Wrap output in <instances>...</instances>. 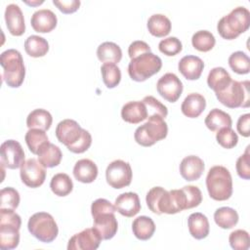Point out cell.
<instances>
[{
    "label": "cell",
    "mask_w": 250,
    "mask_h": 250,
    "mask_svg": "<svg viewBox=\"0 0 250 250\" xmlns=\"http://www.w3.org/2000/svg\"><path fill=\"white\" fill-rule=\"evenodd\" d=\"M250 26V12L245 7H236L224 16L217 24L221 37L232 40L245 32Z\"/></svg>",
    "instance_id": "obj_1"
},
{
    "label": "cell",
    "mask_w": 250,
    "mask_h": 250,
    "mask_svg": "<svg viewBox=\"0 0 250 250\" xmlns=\"http://www.w3.org/2000/svg\"><path fill=\"white\" fill-rule=\"evenodd\" d=\"M209 196L217 201H225L232 194V179L229 171L220 165L213 166L206 177Z\"/></svg>",
    "instance_id": "obj_2"
},
{
    "label": "cell",
    "mask_w": 250,
    "mask_h": 250,
    "mask_svg": "<svg viewBox=\"0 0 250 250\" xmlns=\"http://www.w3.org/2000/svg\"><path fill=\"white\" fill-rule=\"evenodd\" d=\"M3 67V80L11 88H19L25 76V67L21 54L16 49H8L0 56Z\"/></svg>",
    "instance_id": "obj_3"
},
{
    "label": "cell",
    "mask_w": 250,
    "mask_h": 250,
    "mask_svg": "<svg viewBox=\"0 0 250 250\" xmlns=\"http://www.w3.org/2000/svg\"><path fill=\"white\" fill-rule=\"evenodd\" d=\"M161 67V59L151 52H146L131 59L128 64V74L132 80L143 82L156 74Z\"/></svg>",
    "instance_id": "obj_4"
},
{
    "label": "cell",
    "mask_w": 250,
    "mask_h": 250,
    "mask_svg": "<svg viewBox=\"0 0 250 250\" xmlns=\"http://www.w3.org/2000/svg\"><path fill=\"white\" fill-rule=\"evenodd\" d=\"M167 134L168 126L164 119L158 116H149L145 124L136 129L134 139L142 146H150L165 139Z\"/></svg>",
    "instance_id": "obj_5"
},
{
    "label": "cell",
    "mask_w": 250,
    "mask_h": 250,
    "mask_svg": "<svg viewBox=\"0 0 250 250\" xmlns=\"http://www.w3.org/2000/svg\"><path fill=\"white\" fill-rule=\"evenodd\" d=\"M248 80L239 82L231 80L230 83L221 92L215 93L219 102L229 108L248 107L250 104Z\"/></svg>",
    "instance_id": "obj_6"
},
{
    "label": "cell",
    "mask_w": 250,
    "mask_h": 250,
    "mask_svg": "<svg viewBox=\"0 0 250 250\" xmlns=\"http://www.w3.org/2000/svg\"><path fill=\"white\" fill-rule=\"evenodd\" d=\"M27 229L36 239L44 243L54 241L59 233V228L55 219L47 212L33 214L28 220Z\"/></svg>",
    "instance_id": "obj_7"
},
{
    "label": "cell",
    "mask_w": 250,
    "mask_h": 250,
    "mask_svg": "<svg viewBox=\"0 0 250 250\" xmlns=\"http://www.w3.org/2000/svg\"><path fill=\"white\" fill-rule=\"evenodd\" d=\"M133 172L130 164L124 160L117 159L108 164L105 170L107 184L113 188H123L131 184Z\"/></svg>",
    "instance_id": "obj_8"
},
{
    "label": "cell",
    "mask_w": 250,
    "mask_h": 250,
    "mask_svg": "<svg viewBox=\"0 0 250 250\" xmlns=\"http://www.w3.org/2000/svg\"><path fill=\"white\" fill-rule=\"evenodd\" d=\"M21 182L28 188H35L42 186L46 179V169L35 158H29L21 166Z\"/></svg>",
    "instance_id": "obj_9"
},
{
    "label": "cell",
    "mask_w": 250,
    "mask_h": 250,
    "mask_svg": "<svg viewBox=\"0 0 250 250\" xmlns=\"http://www.w3.org/2000/svg\"><path fill=\"white\" fill-rule=\"evenodd\" d=\"M156 89L158 94L164 100L169 103H175L181 97L184 86L176 74L168 72L158 79L156 83Z\"/></svg>",
    "instance_id": "obj_10"
},
{
    "label": "cell",
    "mask_w": 250,
    "mask_h": 250,
    "mask_svg": "<svg viewBox=\"0 0 250 250\" xmlns=\"http://www.w3.org/2000/svg\"><path fill=\"white\" fill-rule=\"evenodd\" d=\"M2 167L18 169L24 162V151L21 145L15 140H7L2 143L1 147Z\"/></svg>",
    "instance_id": "obj_11"
},
{
    "label": "cell",
    "mask_w": 250,
    "mask_h": 250,
    "mask_svg": "<svg viewBox=\"0 0 250 250\" xmlns=\"http://www.w3.org/2000/svg\"><path fill=\"white\" fill-rule=\"evenodd\" d=\"M99 232L94 229H85L75 233L68 240V250H96L102 241Z\"/></svg>",
    "instance_id": "obj_12"
},
{
    "label": "cell",
    "mask_w": 250,
    "mask_h": 250,
    "mask_svg": "<svg viewBox=\"0 0 250 250\" xmlns=\"http://www.w3.org/2000/svg\"><path fill=\"white\" fill-rule=\"evenodd\" d=\"M83 128L73 119H63L56 127V137L66 147L74 145L82 136Z\"/></svg>",
    "instance_id": "obj_13"
},
{
    "label": "cell",
    "mask_w": 250,
    "mask_h": 250,
    "mask_svg": "<svg viewBox=\"0 0 250 250\" xmlns=\"http://www.w3.org/2000/svg\"><path fill=\"white\" fill-rule=\"evenodd\" d=\"M93 228L99 232L103 240L111 239L117 232L118 223L112 212H101L93 215Z\"/></svg>",
    "instance_id": "obj_14"
},
{
    "label": "cell",
    "mask_w": 250,
    "mask_h": 250,
    "mask_svg": "<svg viewBox=\"0 0 250 250\" xmlns=\"http://www.w3.org/2000/svg\"><path fill=\"white\" fill-rule=\"evenodd\" d=\"M5 21L9 32L14 36H21L25 31L23 14L17 4H9L5 10Z\"/></svg>",
    "instance_id": "obj_15"
},
{
    "label": "cell",
    "mask_w": 250,
    "mask_h": 250,
    "mask_svg": "<svg viewBox=\"0 0 250 250\" xmlns=\"http://www.w3.org/2000/svg\"><path fill=\"white\" fill-rule=\"evenodd\" d=\"M57 16L49 9H40L31 16L30 23L32 28L39 33H47L57 26Z\"/></svg>",
    "instance_id": "obj_16"
},
{
    "label": "cell",
    "mask_w": 250,
    "mask_h": 250,
    "mask_svg": "<svg viewBox=\"0 0 250 250\" xmlns=\"http://www.w3.org/2000/svg\"><path fill=\"white\" fill-rule=\"evenodd\" d=\"M114 206L122 216L131 218L136 216L141 210V202L136 192H124L117 196Z\"/></svg>",
    "instance_id": "obj_17"
},
{
    "label": "cell",
    "mask_w": 250,
    "mask_h": 250,
    "mask_svg": "<svg viewBox=\"0 0 250 250\" xmlns=\"http://www.w3.org/2000/svg\"><path fill=\"white\" fill-rule=\"evenodd\" d=\"M178 68L186 79L197 80L203 71L204 62L199 57L188 55L180 60Z\"/></svg>",
    "instance_id": "obj_18"
},
{
    "label": "cell",
    "mask_w": 250,
    "mask_h": 250,
    "mask_svg": "<svg viewBox=\"0 0 250 250\" xmlns=\"http://www.w3.org/2000/svg\"><path fill=\"white\" fill-rule=\"evenodd\" d=\"M204 168V162L200 157L188 155L181 161L180 174L186 181H196L201 177Z\"/></svg>",
    "instance_id": "obj_19"
},
{
    "label": "cell",
    "mask_w": 250,
    "mask_h": 250,
    "mask_svg": "<svg viewBox=\"0 0 250 250\" xmlns=\"http://www.w3.org/2000/svg\"><path fill=\"white\" fill-rule=\"evenodd\" d=\"M121 117L127 123L138 124L147 118L146 107L141 101L128 102L121 108Z\"/></svg>",
    "instance_id": "obj_20"
},
{
    "label": "cell",
    "mask_w": 250,
    "mask_h": 250,
    "mask_svg": "<svg viewBox=\"0 0 250 250\" xmlns=\"http://www.w3.org/2000/svg\"><path fill=\"white\" fill-rule=\"evenodd\" d=\"M73 176L78 182L84 184L93 183L98 176V167L91 159H80L73 167Z\"/></svg>",
    "instance_id": "obj_21"
},
{
    "label": "cell",
    "mask_w": 250,
    "mask_h": 250,
    "mask_svg": "<svg viewBox=\"0 0 250 250\" xmlns=\"http://www.w3.org/2000/svg\"><path fill=\"white\" fill-rule=\"evenodd\" d=\"M206 107L205 98L198 93L188 94L181 105V110L184 115L189 118L198 117Z\"/></svg>",
    "instance_id": "obj_22"
},
{
    "label": "cell",
    "mask_w": 250,
    "mask_h": 250,
    "mask_svg": "<svg viewBox=\"0 0 250 250\" xmlns=\"http://www.w3.org/2000/svg\"><path fill=\"white\" fill-rule=\"evenodd\" d=\"M188 227L190 235L195 239H203L209 234V221L207 217L200 212H195L188 216Z\"/></svg>",
    "instance_id": "obj_23"
},
{
    "label": "cell",
    "mask_w": 250,
    "mask_h": 250,
    "mask_svg": "<svg viewBox=\"0 0 250 250\" xmlns=\"http://www.w3.org/2000/svg\"><path fill=\"white\" fill-rule=\"evenodd\" d=\"M37 155L39 162L45 168H53L58 166L62 157L61 148L50 142H47L41 146Z\"/></svg>",
    "instance_id": "obj_24"
},
{
    "label": "cell",
    "mask_w": 250,
    "mask_h": 250,
    "mask_svg": "<svg viewBox=\"0 0 250 250\" xmlns=\"http://www.w3.org/2000/svg\"><path fill=\"white\" fill-rule=\"evenodd\" d=\"M20 229L14 225L0 224V248L2 250L18 247L20 243Z\"/></svg>",
    "instance_id": "obj_25"
},
{
    "label": "cell",
    "mask_w": 250,
    "mask_h": 250,
    "mask_svg": "<svg viewBox=\"0 0 250 250\" xmlns=\"http://www.w3.org/2000/svg\"><path fill=\"white\" fill-rule=\"evenodd\" d=\"M97 57L104 63H118L122 59L121 48L114 42H104L97 49Z\"/></svg>",
    "instance_id": "obj_26"
},
{
    "label": "cell",
    "mask_w": 250,
    "mask_h": 250,
    "mask_svg": "<svg viewBox=\"0 0 250 250\" xmlns=\"http://www.w3.org/2000/svg\"><path fill=\"white\" fill-rule=\"evenodd\" d=\"M204 123L210 131L216 132L225 127H231L232 120L229 113L219 108H213L207 114Z\"/></svg>",
    "instance_id": "obj_27"
},
{
    "label": "cell",
    "mask_w": 250,
    "mask_h": 250,
    "mask_svg": "<svg viewBox=\"0 0 250 250\" xmlns=\"http://www.w3.org/2000/svg\"><path fill=\"white\" fill-rule=\"evenodd\" d=\"M149 33L155 37H164L171 31L170 20L162 14H154L149 17L146 23Z\"/></svg>",
    "instance_id": "obj_28"
},
{
    "label": "cell",
    "mask_w": 250,
    "mask_h": 250,
    "mask_svg": "<svg viewBox=\"0 0 250 250\" xmlns=\"http://www.w3.org/2000/svg\"><path fill=\"white\" fill-rule=\"evenodd\" d=\"M53 122L51 113L43 108L32 110L26 117V126L29 129H40L47 131L50 129Z\"/></svg>",
    "instance_id": "obj_29"
},
{
    "label": "cell",
    "mask_w": 250,
    "mask_h": 250,
    "mask_svg": "<svg viewBox=\"0 0 250 250\" xmlns=\"http://www.w3.org/2000/svg\"><path fill=\"white\" fill-rule=\"evenodd\" d=\"M132 230L138 239L148 240L155 231V224L151 218L140 216L133 221Z\"/></svg>",
    "instance_id": "obj_30"
},
{
    "label": "cell",
    "mask_w": 250,
    "mask_h": 250,
    "mask_svg": "<svg viewBox=\"0 0 250 250\" xmlns=\"http://www.w3.org/2000/svg\"><path fill=\"white\" fill-rule=\"evenodd\" d=\"M231 80L229 73L221 66L212 68L207 76V84L215 93L223 91Z\"/></svg>",
    "instance_id": "obj_31"
},
{
    "label": "cell",
    "mask_w": 250,
    "mask_h": 250,
    "mask_svg": "<svg viewBox=\"0 0 250 250\" xmlns=\"http://www.w3.org/2000/svg\"><path fill=\"white\" fill-rule=\"evenodd\" d=\"M24 50L32 58L44 57L49 51V43L41 36L30 35L24 41Z\"/></svg>",
    "instance_id": "obj_32"
},
{
    "label": "cell",
    "mask_w": 250,
    "mask_h": 250,
    "mask_svg": "<svg viewBox=\"0 0 250 250\" xmlns=\"http://www.w3.org/2000/svg\"><path fill=\"white\" fill-rule=\"evenodd\" d=\"M214 221L221 229H232L238 223V214L230 207H221L215 211Z\"/></svg>",
    "instance_id": "obj_33"
},
{
    "label": "cell",
    "mask_w": 250,
    "mask_h": 250,
    "mask_svg": "<svg viewBox=\"0 0 250 250\" xmlns=\"http://www.w3.org/2000/svg\"><path fill=\"white\" fill-rule=\"evenodd\" d=\"M51 190L58 196H66L73 189V183L65 173H58L53 176L50 182Z\"/></svg>",
    "instance_id": "obj_34"
},
{
    "label": "cell",
    "mask_w": 250,
    "mask_h": 250,
    "mask_svg": "<svg viewBox=\"0 0 250 250\" xmlns=\"http://www.w3.org/2000/svg\"><path fill=\"white\" fill-rule=\"evenodd\" d=\"M216 39L208 30H198L191 37V44L194 49L200 52H208L215 46Z\"/></svg>",
    "instance_id": "obj_35"
},
{
    "label": "cell",
    "mask_w": 250,
    "mask_h": 250,
    "mask_svg": "<svg viewBox=\"0 0 250 250\" xmlns=\"http://www.w3.org/2000/svg\"><path fill=\"white\" fill-rule=\"evenodd\" d=\"M24 140L29 150L33 154H37L41 146L49 142L45 131L40 129H29L25 134Z\"/></svg>",
    "instance_id": "obj_36"
},
{
    "label": "cell",
    "mask_w": 250,
    "mask_h": 250,
    "mask_svg": "<svg viewBox=\"0 0 250 250\" xmlns=\"http://www.w3.org/2000/svg\"><path fill=\"white\" fill-rule=\"evenodd\" d=\"M101 72L103 82L107 88H114L120 83L121 71L115 63H104L101 66Z\"/></svg>",
    "instance_id": "obj_37"
},
{
    "label": "cell",
    "mask_w": 250,
    "mask_h": 250,
    "mask_svg": "<svg viewBox=\"0 0 250 250\" xmlns=\"http://www.w3.org/2000/svg\"><path fill=\"white\" fill-rule=\"evenodd\" d=\"M229 67L237 74H247L250 71V59L242 51H236L229 57Z\"/></svg>",
    "instance_id": "obj_38"
},
{
    "label": "cell",
    "mask_w": 250,
    "mask_h": 250,
    "mask_svg": "<svg viewBox=\"0 0 250 250\" xmlns=\"http://www.w3.org/2000/svg\"><path fill=\"white\" fill-rule=\"evenodd\" d=\"M0 208H6V209H17L20 204V193L19 191L11 187H7L1 189L0 191Z\"/></svg>",
    "instance_id": "obj_39"
},
{
    "label": "cell",
    "mask_w": 250,
    "mask_h": 250,
    "mask_svg": "<svg viewBox=\"0 0 250 250\" xmlns=\"http://www.w3.org/2000/svg\"><path fill=\"white\" fill-rule=\"evenodd\" d=\"M147 111V117L149 116H158L161 118H165L168 115V109L166 105H164L161 102L155 99L152 96H146L142 101Z\"/></svg>",
    "instance_id": "obj_40"
},
{
    "label": "cell",
    "mask_w": 250,
    "mask_h": 250,
    "mask_svg": "<svg viewBox=\"0 0 250 250\" xmlns=\"http://www.w3.org/2000/svg\"><path fill=\"white\" fill-rule=\"evenodd\" d=\"M216 140L221 146L229 149L237 145L238 136L231 127H225L218 131L216 134Z\"/></svg>",
    "instance_id": "obj_41"
},
{
    "label": "cell",
    "mask_w": 250,
    "mask_h": 250,
    "mask_svg": "<svg viewBox=\"0 0 250 250\" xmlns=\"http://www.w3.org/2000/svg\"><path fill=\"white\" fill-rule=\"evenodd\" d=\"M229 245L234 250H247L250 246L249 233L244 229H236L229 236Z\"/></svg>",
    "instance_id": "obj_42"
},
{
    "label": "cell",
    "mask_w": 250,
    "mask_h": 250,
    "mask_svg": "<svg viewBox=\"0 0 250 250\" xmlns=\"http://www.w3.org/2000/svg\"><path fill=\"white\" fill-rule=\"evenodd\" d=\"M158 49L162 54L172 57L176 56L182 51L183 45L177 37H167L159 42Z\"/></svg>",
    "instance_id": "obj_43"
},
{
    "label": "cell",
    "mask_w": 250,
    "mask_h": 250,
    "mask_svg": "<svg viewBox=\"0 0 250 250\" xmlns=\"http://www.w3.org/2000/svg\"><path fill=\"white\" fill-rule=\"evenodd\" d=\"M249 148L250 146H247L245 152L240 155L235 164L236 172L237 175L244 180H249L250 179V153H249Z\"/></svg>",
    "instance_id": "obj_44"
},
{
    "label": "cell",
    "mask_w": 250,
    "mask_h": 250,
    "mask_svg": "<svg viewBox=\"0 0 250 250\" xmlns=\"http://www.w3.org/2000/svg\"><path fill=\"white\" fill-rule=\"evenodd\" d=\"M185 191L188 203V209L197 207L202 201V192L195 186H185L182 188Z\"/></svg>",
    "instance_id": "obj_45"
},
{
    "label": "cell",
    "mask_w": 250,
    "mask_h": 250,
    "mask_svg": "<svg viewBox=\"0 0 250 250\" xmlns=\"http://www.w3.org/2000/svg\"><path fill=\"white\" fill-rule=\"evenodd\" d=\"M92 145V136L87 130H83L81 138L72 146H68L67 149L73 153H83L85 152Z\"/></svg>",
    "instance_id": "obj_46"
},
{
    "label": "cell",
    "mask_w": 250,
    "mask_h": 250,
    "mask_svg": "<svg viewBox=\"0 0 250 250\" xmlns=\"http://www.w3.org/2000/svg\"><path fill=\"white\" fill-rule=\"evenodd\" d=\"M53 4L63 14H72L76 12L80 6L79 0H53Z\"/></svg>",
    "instance_id": "obj_47"
},
{
    "label": "cell",
    "mask_w": 250,
    "mask_h": 250,
    "mask_svg": "<svg viewBox=\"0 0 250 250\" xmlns=\"http://www.w3.org/2000/svg\"><path fill=\"white\" fill-rule=\"evenodd\" d=\"M146 52H151L150 47L146 42L142 41V40L133 41L129 45V48H128V54H129L130 59H132L140 54L146 53Z\"/></svg>",
    "instance_id": "obj_48"
},
{
    "label": "cell",
    "mask_w": 250,
    "mask_h": 250,
    "mask_svg": "<svg viewBox=\"0 0 250 250\" xmlns=\"http://www.w3.org/2000/svg\"><path fill=\"white\" fill-rule=\"evenodd\" d=\"M249 124H250V114L249 113H245L243 115H241L238 120H237V124H236V128H237V132L243 136V137H249L250 136V130H249Z\"/></svg>",
    "instance_id": "obj_49"
},
{
    "label": "cell",
    "mask_w": 250,
    "mask_h": 250,
    "mask_svg": "<svg viewBox=\"0 0 250 250\" xmlns=\"http://www.w3.org/2000/svg\"><path fill=\"white\" fill-rule=\"evenodd\" d=\"M44 1L43 0H41V1H36V2H28V1H25V3L26 4H28V5H31V6H35V5H40V4H42Z\"/></svg>",
    "instance_id": "obj_50"
}]
</instances>
